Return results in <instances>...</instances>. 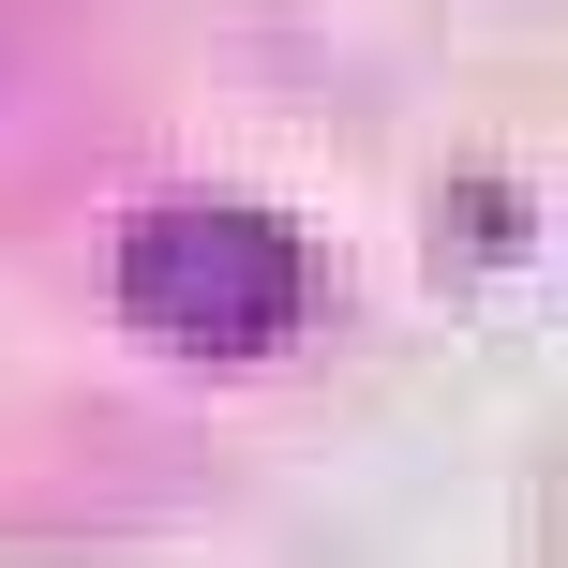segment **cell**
<instances>
[{
	"label": "cell",
	"mask_w": 568,
	"mask_h": 568,
	"mask_svg": "<svg viewBox=\"0 0 568 568\" xmlns=\"http://www.w3.org/2000/svg\"><path fill=\"white\" fill-rule=\"evenodd\" d=\"M120 300L180 344H270L300 314V240L255 210H150L120 240Z\"/></svg>",
	"instance_id": "1"
}]
</instances>
